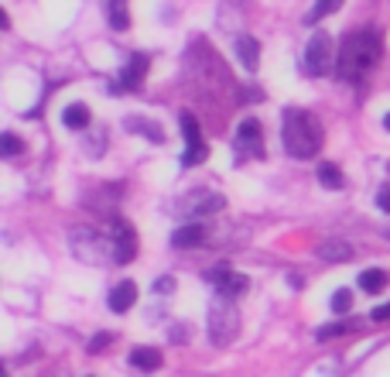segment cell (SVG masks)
<instances>
[{"mask_svg": "<svg viewBox=\"0 0 390 377\" xmlns=\"http://www.w3.org/2000/svg\"><path fill=\"white\" fill-rule=\"evenodd\" d=\"M370 319L373 322H390V302H384V305H377L370 312Z\"/></svg>", "mask_w": 390, "mask_h": 377, "instance_id": "27", "label": "cell"}, {"mask_svg": "<svg viewBox=\"0 0 390 377\" xmlns=\"http://www.w3.org/2000/svg\"><path fill=\"white\" fill-rule=\"evenodd\" d=\"M384 127H387V131H390V114H387V117H384Z\"/></svg>", "mask_w": 390, "mask_h": 377, "instance_id": "29", "label": "cell"}, {"mask_svg": "<svg viewBox=\"0 0 390 377\" xmlns=\"http://www.w3.org/2000/svg\"><path fill=\"white\" fill-rule=\"evenodd\" d=\"M281 138H284V148H288L291 158H315L322 151L325 134H322V120L315 117L312 110L288 106L284 110V131H281Z\"/></svg>", "mask_w": 390, "mask_h": 377, "instance_id": "2", "label": "cell"}, {"mask_svg": "<svg viewBox=\"0 0 390 377\" xmlns=\"http://www.w3.org/2000/svg\"><path fill=\"white\" fill-rule=\"evenodd\" d=\"M360 329V319L356 322H335V326H322L315 337L318 339H332V337H346V333H356Z\"/></svg>", "mask_w": 390, "mask_h": 377, "instance_id": "20", "label": "cell"}, {"mask_svg": "<svg viewBox=\"0 0 390 377\" xmlns=\"http://www.w3.org/2000/svg\"><path fill=\"white\" fill-rule=\"evenodd\" d=\"M106 302H110V312H130V309H134V302H137V285L134 281H120L117 288H113V292H110V298H106Z\"/></svg>", "mask_w": 390, "mask_h": 377, "instance_id": "10", "label": "cell"}, {"mask_svg": "<svg viewBox=\"0 0 390 377\" xmlns=\"http://www.w3.org/2000/svg\"><path fill=\"white\" fill-rule=\"evenodd\" d=\"M110 247H113V258H117L120 264H127V261L137 258V234L123 217H113V237H110Z\"/></svg>", "mask_w": 390, "mask_h": 377, "instance_id": "6", "label": "cell"}, {"mask_svg": "<svg viewBox=\"0 0 390 377\" xmlns=\"http://www.w3.org/2000/svg\"><path fill=\"white\" fill-rule=\"evenodd\" d=\"M178 124H182V138L189 141V144H202V127H199V120H195L189 110L178 117Z\"/></svg>", "mask_w": 390, "mask_h": 377, "instance_id": "18", "label": "cell"}, {"mask_svg": "<svg viewBox=\"0 0 390 377\" xmlns=\"http://www.w3.org/2000/svg\"><path fill=\"white\" fill-rule=\"evenodd\" d=\"M236 55H240V62H243L247 72H257V65H260V45H257V38L236 41Z\"/></svg>", "mask_w": 390, "mask_h": 377, "instance_id": "12", "label": "cell"}, {"mask_svg": "<svg viewBox=\"0 0 390 377\" xmlns=\"http://www.w3.org/2000/svg\"><path fill=\"white\" fill-rule=\"evenodd\" d=\"M332 65V38L329 31H315L312 41L305 45V55H301V69L308 80H322Z\"/></svg>", "mask_w": 390, "mask_h": 377, "instance_id": "4", "label": "cell"}, {"mask_svg": "<svg viewBox=\"0 0 390 377\" xmlns=\"http://www.w3.org/2000/svg\"><path fill=\"white\" fill-rule=\"evenodd\" d=\"M110 343H113V333H96V337L89 339V354H103Z\"/></svg>", "mask_w": 390, "mask_h": 377, "instance_id": "25", "label": "cell"}, {"mask_svg": "<svg viewBox=\"0 0 390 377\" xmlns=\"http://www.w3.org/2000/svg\"><path fill=\"white\" fill-rule=\"evenodd\" d=\"M0 151H4V158H18V155H24V144H21L18 134L7 131V134L0 138Z\"/></svg>", "mask_w": 390, "mask_h": 377, "instance_id": "21", "label": "cell"}, {"mask_svg": "<svg viewBox=\"0 0 390 377\" xmlns=\"http://www.w3.org/2000/svg\"><path fill=\"white\" fill-rule=\"evenodd\" d=\"M264 131H260V124H257L254 117L250 120H243L240 127H236V155L240 158L236 161H243V158H264Z\"/></svg>", "mask_w": 390, "mask_h": 377, "instance_id": "5", "label": "cell"}, {"mask_svg": "<svg viewBox=\"0 0 390 377\" xmlns=\"http://www.w3.org/2000/svg\"><path fill=\"white\" fill-rule=\"evenodd\" d=\"M147 65H151V59L147 55H140V52H134L130 59H127V65L120 69V82H117V89H140L144 86V80H147Z\"/></svg>", "mask_w": 390, "mask_h": 377, "instance_id": "8", "label": "cell"}, {"mask_svg": "<svg viewBox=\"0 0 390 377\" xmlns=\"http://www.w3.org/2000/svg\"><path fill=\"white\" fill-rule=\"evenodd\" d=\"M384 55V41L377 31L363 28V31H350L342 38V48H339V76L346 82H360L367 80L377 62Z\"/></svg>", "mask_w": 390, "mask_h": 377, "instance_id": "1", "label": "cell"}, {"mask_svg": "<svg viewBox=\"0 0 390 377\" xmlns=\"http://www.w3.org/2000/svg\"><path fill=\"white\" fill-rule=\"evenodd\" d=\"M161 350H155V346H137L134 354H130V364L134 367H140V371H157L161 367Z\"/></svg>", "mask_w": 390, "mask_h": 377, "instance_id": "14", "label": "cell"}, {"mask_svg": "<svg viewBox=\"0 0 390 377\" xmlns=\"http://www.w3.org/2000/svg\"><path fill=\"white\" fill-rule=\"evenodd\" d=\"M62 120H65V127H72V131H82V127L89 124V110H86L82 103H72V106H65Z\"/></svg>", "mask_w": 390, "mask_h": 377, "instance_id": "17", "label": "cell"}, {"mask_svg": "<svg viewBox=\"0 0 390 377\" xmlns=\"http://www.w3.org/2000/svg\"><path fill=\"white\" fill-rule=\"evenodd\" d=\"M387 281H390V275L384 271V268H370V271H363V275H360V288L373 295V292H384V288H387Z\"/></svg>", "mask_w": 390, "mask_h": 377, "instance_id": "16", "label": "cell"}, {"mask_svg": "<svg viewBox=\"0 0 390 377\" xmlns=\"http://www.w3.org/2000/svg\"><path fill=\"white\" fill-rule=\"evenodd\" d=\"M342 7V0H315V11L308 14V24H315V21H322L325 14H335Z\"/></svg>", "mask_w": 390, "mask_h": 377, "instance_id": "22", "label": "cell"}, {"mask_svg": "<svg viewBox=\"0 0 390 377\" xmlns=\"http://www.w3.org/2000/svg\"><path fill=\"white\" fill-rule=\"evenodd\" d=\"M127 127H140V134H147V138L155 141V144H161V141H165V134H161V131H157L155 124H147V120H127Z\"/></svg>", "mask_w": 390, "mask_h": 377, "instance_id": "24", "label": "cell"}, {"mask_svg": "<svg viewBox=\"0 0 390 377\" xmlns=\"http://www.w3.org/2000/svg\"><path fill=\"white\" fill-rule=\"evenodd\" d=\"M387 234H390V230H387Z\"/></svg>", "mask_w": 390, "mask_h": 377, "instance_id": "30", "label": "cell"}, {"mask_svg": "<svg viewBox=\"0 0 390 377\" xmlns=\"http://www.w3.org/2000/svg\"><path fill=\"white\" fill-rule=\"evenodd\" d=\"M202 244H206V226H199V223H192V226H182V230H175V234H172V247H178V251L202 247Z\"/></svg>", "mask_w": 390, "mask_h": 377, "instance_id": "11", "label": "cell"}, {"mask_svg": "<svg viewBox=\"0 0 390 377\" xmlns=\"http://www.w3.org/2000/svg\"><path fill=\"white\" fill-rule=\"evenodd\" d=\"M206 158H209V148L206 144H189L185 155H182V168H195V165H202Z\"/></svg>", "mask_w": 390, "mask_h": 377, "instance_id": "19", "label": "cell"}, {"mask_svg": "<svg viewBox=\"0 0 390 377\" xmlns=\"http://www.w3.org/2000/svg\"><path fill=\"white\" fill-rule=\"evenodd\" d=\"M315 258L318 261H329V264H342V261H352V244L346 240H318V247H315Z\"/></svg>", "mask_w": 390, "mask_h": 377, "instance_id": "9", "label": "cell"}, {"mask_svg": "<svg viewBox=\"0 0 390 377\" xmlns=\"http://www.w3.org/2000/svg\"><path fill=\"white\" fill-rule=\"evenodd\" d=\"M155 292H157V295H168V292H175V278H157V281H155Z\"/></svg>", "mask_w": 390, "mask_h": 377, "instance_id": "28", "label": "cell"}, {"mask_svg": "<svg viewBox=\"0 0 390 377\" xmlns=\"http://www.w3.org/2000/svg\"><path fill=\"white\" fill-rule=\"evenodd\" d=\"M206 281L216 285V292H226V295H236V298L250 288V281L243 278V275H236L230 264H216V268H209V271H206Z\"/></svg>", "mask_w": 390, "mask_h": 377, "instance_id": "7", "label": "cell"}, {"mask_svg": "<svg viewBox=\"0 0 390 377\" xmlns=\"http://www.w3.org/2000/svg\"><path fill=\"white\" fill-rule=\"evenodd\" d=\"M106 18L113 31H127L130 28V11H127V0H106Z\"/></svg>", "mask_w": 390, "mask_h": 377, "instance_id": "13", "label": "cell"}, {"mask_svg": "<svg viewBox=\"0 0 390 377\" xmlns=\"http://www.w3.org/2000/svg\"><path fill=\"white\" fill-rule=\"evenodd\" d=\"M377 206H380V213H390V182L377 192Z\"/></svg>", "mask_w": 390, "mask_h": 377, "instance_id": "26", "label": "cell"}, {"mask_svg": "<svg viewBox=\"0 0 390 377\" xmlns=\"http://www.w3.org/2000/svg\"><path fill=\"white\" fill-rule=\"evenodd\" d=\"M318 182H322L325 189H335V192L346 189V175H342L339 165H332V161H322V165H318Z\"/></svg>", "mask_w": 390, "mask_h": 377, "instance_id": "15", "label": "cell"}, {"mask_svg": "<svg viewBox=\"0 0 390 377\" xmlns=\"http://www.w3.org/2000/svg\"><path fill=\"white\" fill-rule=\"evenodd\" d=\"M350 309H352V292L350 288H339V292L332 295V312L342 316V312H350Z\"/></svg>", "mask_w": 390, "mask_h": 377, "instance_id": "23", "label": "cell"}, {"mask_svg": "<svg viewBox=\"0 0 390 377\" xmlns=\"http://www.w3.org/2000/svg\"><path fill=\"white\" fill-rule=\"evenodd\" d=\"M236 329H240L236 295L216 292L213 305H209V339H213V346H226V343H233Z\"/></svg>", "mask_w": 390, "mask_h": 377, "instance_id": "3", "label": "cell"}]
</instances>
